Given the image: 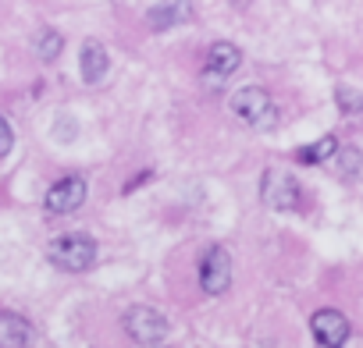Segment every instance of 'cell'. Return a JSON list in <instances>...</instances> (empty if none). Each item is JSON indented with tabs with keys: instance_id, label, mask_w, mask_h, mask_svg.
Wrapping results in <instances>:
<instances>
[{
	"instance_id": "cell-3",
	"label": "cell",
	"mask_w": 363,
	"mask_h": 348,
	"mask_svg": "<svg viewBox=\"0 0 363 348\" xmlns=\"http://www.w3.org/2000/svg\"><path fill=\"white\" fill-rule=\"evenodd\" d=\"M121 327H125V334H128L135 344H157V341H164V334H167V320H164L157 309H150V306H132V309L121 316Z\"/></svg>"
},
{
	"instance_id": "cell-7",
	"label": "cell",
	"mask_w": 363,
	"mask_h": 348,
	"mask_svg": "<svg viewBox=\"0 0 363 348\" xmlns=\"http://www.w3.org/2000/svg\"><path fill=\"white\" fill-rule=\"evenodd\" d=\"M86 203V178H79V174H68V178H61L57 185H50L43 207L47 214H75L79 207Z\"/></svg>"
},
{
	"instance_id": "cell-15",
	"label": "cell",
	"mask_w": 363,
	"mask_h": 348,
	"mask_svg": "<svg viewBox=\"0 0 363 348\" xmlns=\"http://www.w3.org/2000/svg\"><path fill=\"white\" fill-rule=\"evenodd\" d=\"M335 103H338V107H342V114H349V117L363 114V96H359V93H352L349 86H338V89H335Z\"/></svg>"
},
{
	"instance_id": "cell-4",
	"label": "cell",
	"mask_w": 363,
	"mask_h": 348,
	"mask_svg": "<svg viewBox=\"0 0 363 348\" xmlns=\"http://www.w3.org/2000/svg\"><path fill=\"white\" fill-rule=\"evenodd\" d=\"M232 284V256L225 245H211L200 260V288L207 295H221Z\"/></svg>"
},
{
	"instance_id": "cell-13",
	"label": "cell",
	"mask_w": 363,
	"mask_h": 348,
	"mask_svg": "<svg viewBox=\"0 0 363 348\" xmlns=\"http://www.w3.org/2000/svg\"><path fill=\"white\" fill-rule=\"evenodd\" d=\"M61 47H65V40H61L57 29H43L40 40H36V54H40L43 61H54V57L61 54Z\"/></svg>"
},
{
	"instance_id": "cell-8",
	"label": "cell",
	"mask_w": 363,
	"mask_h": 348,
	"mask_svg": "<svg viewBox=\"0 0 363 348\" xmlns=\"http://www.w3.org/2000/svg\"><path fill=\"white\" fill-rule=\"evenodd\" d=\"M310 330H313L317 344H324V348H342L345 337H349V320H345L338 309H317L313 320H310Z\"/></svg>"
},
{
	"instance_id": "cell-12",
	"label": "cell",
	"mask_w": 363,
	"mask_h": 348,
	"mask_svg": "<svg viewBox=\"0 0 363 348\" xmlns=\"http://www.w3.org/2000/svg\"><path fill=\"white\" fill-rule=\"evenodd\" d=\"M335 153H338V139H335V135H324V139H317L313 146L299 149L296 160H299V163H320V160H328V156H335Z\"/></svg>"
},
{
	"instance_id": "cell-5",
	"label": "cell",
	"mask_w": 363,
	"mask_h": 348,
	"mask_svg": "<svg viewBox=\"0 0 363 348\" xmlns=\"http://www.w3.org/2000/svg\"><path fill=\"white\" fill-rule=\"evenodd\" d=\"M260 199L274 210H296L299 199H303V189L296 185L292 174L285 170H267L264 182H260Z\"/></svg>"
},
{
	"instance_id": "cell-11",
	"label": "cell",
	"mask_w": 363,
	"mask_h": 348,
	"mask_svg": "<svg viewBox=\"0 0 363 348\" xmlns=\"http://www.w3.org/2000/svg\"><path fill=\"white\" fill-rule=\"evenodd\" d=\"M29 337H33L29 320H22L18 313L0 309V348H26Z\"/></svg>"
},
{
	"instance_id": "cell-6",
	"label": "cell",
	"mask_w": 363,
	"mask_h": 348,
	"mask_svg": "<svg viewBox=\"0 0 363 348\" xmlns=\"http://www.w3.org/2000/svg\"><path fill=\"white\" fill-rule=\"evenodd\" d=\"M239 64H242V50H239L235 43H228V40L214 43V47L207 50V61H203V86H207V89H218Z\"/></svg>"
},
{
	"instance_id": "cell-2",
	"label": "cell",
	"mask_w": 363,
	"mask_h": 348,
	"mask_svg": "<svg viewBox=\"0 0 363 348\" xmlns=\"http://www.w3.org/2000/svg\"><path fill=\"white\" fill-rule=\"evenodd\" d=\"M232 114H235L242 124L257 128V132H267V128L278 124V107H274V100H271L260 86L239 89V93L232 96Z\"/></svg>"
},
{
	"instance_id": "cell-9",
	"label": "cell",
	"mask_w": 363,
	"mask_h": 348,
	"mask_svg": "<svg viewBox=\"0 0 363 348\" xmlns=\"http://www.w3.org/2000/svg\"><path fill=\"white\" fill-rule=\"evenodd\" d=\"M193 18V8L186 4V0H157V4L146 11V22L153 29H174L182 22Z\"/></svg>"
},
{
	"instance_id": "cell-1",
	"label": "cell",
	"mask_w": 363,
	"mask_h": 348,
	"mask_svg": "<svg viewBox=\"0 0 363 348\" xmlns=\"http://www.w3.org/2000/svg\"><path fill=\"white\" fill-rule=\"evenodd\" d=\"M47 256H50L54 267H61V270H68V274H82V270H89V267L96 263V242H93L89 235L72 231V235L54 238V242L47 245Z\"/></svg>"
},
{
	"instance_id": "cell-10",
	"label": "cell",
	"mask_w": 363,
	"mask_h": 348,
	"mask_svg": "<svg viewBox=\"0 0 363 348\" xmlns=\"http://www.w3.org/2000/svg\"><path fill=\"white\" fill-rule=\"evenodd\" d=\"M107 68H111V57H107V50H104L96 40H89V43L82 47V57H79L82 82H86V86H96V82H104V79H107Z\"/></svg>"
},
{
	"instance_id": "cell-14",
	"label": "cell",
	"mask_w": 363,
	"mask_h": 348,
	"mask_svg": "<svg viewBox=\"0 0 363 348\" xmlns=\"http://www.w3.org/2000/svg\"><path fill=\"white\" fill-rule=\"evenodd\" d=\"M335 170H342V178H356V170H363V160L356 149H342L335 153Z\"/></svg>"
},
{
	"instance_id": "cell-16",
	"label": "cell",
	"mask_w": 363,
	"mask_h": 348,
	"mask_svg": "<svg viewBox=\"0 0 363 348\" xmlns=\"http://www.w3.org/2000/svg\"><path fill=\"white\" fill-rule=\"evenodd\" d=\"M11 146H15V132H11V124L4 117H0V156L11 153Z\"/></svg>"
}]
</instances>
